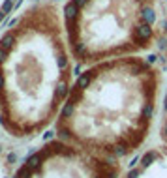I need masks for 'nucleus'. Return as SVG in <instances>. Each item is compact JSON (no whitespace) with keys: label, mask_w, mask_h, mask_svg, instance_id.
<instances>
[{"label":"nucleus","mask_w":167,"mask_h":178,"mask_svg":"<svg viewBox=\"0 0 167 178\" xmlns=\"http://www.w3.org/2000/svg\"><path fill=\"white\" fill-rule=\"evenodd\" d=\"M156 62V54L124 56L83 70L53 126L54 137L120 163L139 156L158 126L163 96Z\"/></svg>","instance_id":"obj_1"},{"label":"nucleus","mask_w":167,"mask_h":178,"mask_svg":"<svg viewBox=\"0 0 167 178\" xmlns=\"http://www.w3.org/2000/svg\"><path fill=\"white\" fill-rule=\"evenodd\" d=\"M51 4L12 19L0 36V129L17 142L54 126L75 83L71 51Z\"/></svg>","instance_id":"obj_2"},{"label":"nucleus","mask_w":167,"mask_h":178,"mask_svg":"<svg viewBox=\"0 0 167 178\" xmlns=\"http://www.w3.org/2000/svg\"><path fill=\"white\" fill-rule=\"evenodd\" d=\"M154 0H86L64 6V32L77 66L137 56L158 39Z\"/></svg>","instance_id":"obj_3"},{"label":"nucleus","mask_w":167,"mask_h":178,"mask_svg":"<svg viewBox=\"0 0 167 178\" xmlns=\"http://www.w3.org/2000/svg\"><path fill=\"white\" fill-rule=\"evenodd\" d=\"M124 163L105 159L53 137L17 163L9 178H118Z\"/></svg>","instance_id":"obj_4"},{"label":"nucleus","mask_w":167,"mask_h":178,"mask_svg":"<svg viewBox=\"0 0 167 178\" xmlns=\"http://www.w3.org/2000/svg\"><path fill=\"white\" fill-rule=\"evenodd\" d=\"M118 178H167V144L158 142L144 148Z\"/></svg>","instance_id":"obj_5"},{"label":"nucleus","mask_w":167,"mask_h":178,"mask_svg":"<svg viewBox=\"0 0 167 178\" xmlns=\"http://www.w3.org/2000/svg\"><path fill=\"white\" fill-rule=\"evenodd\" d=\"M17 158L12 152V148L0 144V178H9L13 173V169L17 167Z\"/></svg>","instance_id":"obj_6"},{"label":"nucleus","mask_w":167,"mask_h":178,"mask_svg":"<svg viewBox=\"0 0 167 178\" xmlns=\"http://www.w3.org/2000/svg\"><path fill=\"white\" fill-rule=\"evenodd\" d=\"M156 133H158V142L167 144V88L163 90V96H162V105H160Z\"/></svg>","instance_id":"obj_7"}]
</instances>
